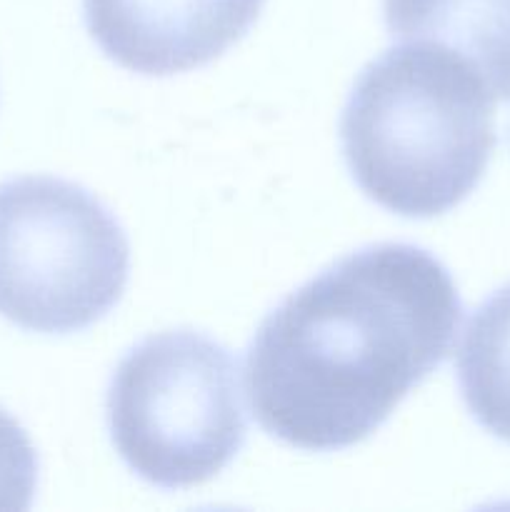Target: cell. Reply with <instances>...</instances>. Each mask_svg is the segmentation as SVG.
I'll use <instances>...</instances> for the list:
<instances>
[{"mask_svg":"<svg viewBox=\"0 0 510 512\" xmlns=\"http://www.w3.org/2000/svg\"><path fill=\"white\" fill-rule=\"evenodd\" d=\"M38 488V453L23 425L0 408V512L28 510Z\"/></svg>","mask_w":510,"mask_h":512,"instance_id":"cell-8","label":"cell"},{"mask_svg":"<svg viewBox=\"0 0 510 512\" xmlns=\"http://www.w3.org/2000/svg\"><path fill=\"white\" fill-rule=\"evenodd\" d=\"M460 318L458 285L428 250L350 253L260 323L245 360L255 420L308 453L363 443L448 360Z\"/></svg>","mask_w":510,"mask_h":512,"instance_id":"cell-1","label":"cell"},{"mask_svg":"<svg viewBox=\"0 0 510 512\" xmlns=\"http://www.w3.org/2000/svg\"><path fill=\"white\" fill-rule=\"evenodd\" d=\"M123 228L68 180L0 183V315L23 330L68 335L103 320L128 285Z\"/></svg>","mask_w":510,"mask_h":512,"instance_id":"cell-4","label":"cell"},{"mask_svg":"<svg viewBox=\"0 0 510 512\" xmlns=\"http://www.w3.org/2000/svg\"><path fill=\"white\" fill-rule=\"evenodd\" d=\"M458 385L480 428L510 443V283L480 303L458 350Z\"/></svg>","mask_w":510,"mask_h":512,"instance_id":"cell-7","label":"cell"},{"mask_svg":"<svg viewBox=\"0 0 510 512\" xmlns=\"http://www.w3.org/2000/svg\"><path fill=\"white\" fill-rule=\"evenodd\" d=\"M383 15L390 38L443 45L510 100V0H383Z\"/></svg>","mask_w":510,"mask_h":512,"instance_id":"cell-6","label":"cell"},{"mask_svg":"<svg viewBox=\"0 0 510 512\" xmlns=\"http://www.w3.org/2000/svg\"><path fill=\"white\" fill-rule=\"evenodd\" d=\"M110 440L145 483L203 485L243 450L238 360L195 330L145 338L118 363L105 400Z\"/></svg>","mask_w":510,"mask_h":512,"instance_id":"cell-3","label":"cell"},{"mask_svg":"<svg viewBox=\"0 0 510 512\" xmlns=\"http://www.w3.org/2000/svg\"><path fill=\"white\" fill-rule=\"evenodd\" d=\"M265 0H83L90 38L140 75L203 68L245 38Z\"/></svg>","mask_w":510,"mask_h":512,"instance_id":"cell-5","label":"cell"},{"mask_svg":"<svg viewBox=\"0 0 510 512\" xmlns=\"http://www.w3.org/2000/svg\"><path fill=\"white\" fill-rule=\"evenodd\" d=\"M493 95L460 55L405 43L360 70L340 118L358 188L403 218H435L483 180L498 135Z\"/></svg>","mask_w":510,"mask_h":512,"instance_id":"cell-2","label":"cell"}]
</instances>
